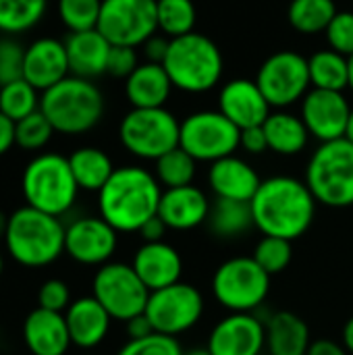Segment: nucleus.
<instances>
[{"label": "nucleus", "instance_id": "f257e3e1", "mask_svg": "<svg viewBox=\"0 0 353 355\" xmlns=\"http://www.w3.org/2000/svg\"><path fill=\"white\" fill-rule=\"evenodd\" d=\"M250 204L256 229L266 237H281L287 241L308 233L318 206L306 181L289 175H277L262 181Z\"/></svg>", "mask_w": 353, "mask_h": 355}, {"label": "nucleus", "instance_id": "f03ea898", "mask_svg": "<svg viewBox=\"0 0 353 355\" xmlns=\"http://www.w3.org/2000/svg\"><path fill=\"white\" fill-rule=\"evenodd\" d=\"M162 185L144 166H119L98 191V212L117 233H139L158 214Z\"/></svg>", "mask_w": 353, "mask_h": 355}, {"label": "nucleus", "instance_id": "7ed1b4c3", "mask_svg": "<svg viewBox=\"0 0 353 355\" xmlns=\"http://www.w3.org/2000/svg\"><path fill=\"white\" fill-rule=\"evenodd\" d=\"M67 227L58 216L21 206L8 216L4 248L8 256L25 268H44L64 254Z\"/></svg>", "mask_w": 353, "mask_h": 355}, {"label": "nucleus", "instance_id": "20e7f679", "mask_svg": "<svg viewBox=\"0 0 353 355\" xmlns=\"http://www.w3.org/2000/svg\"><path fill=\"white\" fill-rule=\"evenodd\" d=\"M40 110L56 133L83 135L98 127L104 116V94L92 79L69 75L54 87L42 92Z\"/></svg>", "mask_w": 353, "mask_h": 355}, {"label": "nucleus", "instance_id": "39448f33", "mask_svg": "<svg viewBox=\"0 0 353 355\" xmlns=\"http://www.w3.org/2000/svg\"><path fill=\"white\" fill-rule=\"evenodd\" d=\"M162 67L173 87L185 94H206L218 85L225 60L221 48L208 35L191 31L171 40Z\"/></svg>", "mask_w": 353, "mask_h": 355}, {"label": "nucleus", "instance_id": "423d86ee", "mask_svg": "<svg viewBox=\"0 0 353 355\" xmlns=\"http://www.w3.org/2000/svg\"><path fill=\"white\" fill-rule=\"evenodd\" d=\"M21 191L27 206L60 218L75 206L81 189L73 177L69 158L56 152H44L23 168Z\"/></svg>", "mask_w": 353, "mask_h": 355}, {"label": "nucleus", "instance_id": "0eeeda50", "mask_svg": "<svg viewBox=\"0 0 353 355\" xmlns=\"http://www.w3.org/2000/svg\"><path fill=\"white\" fill-rule=\"evenodd\" d=\"M306 185L327 208L353 206V144L341 137L320 144L308 160Z\"/></svg>", "mask_w": 353, "mask_h": 355}, {"label": "nucleus", "instance_id": "6e6552de", "mask_svg": "<svg viewBox=\"0 0 353 355\" xmlns=\"http://www.w3.org/2000/svg\"><path fill=\"white\" fill-rule=\"evenodd\" d=\"M210 289L227 312L256 314L270 293V275L252 256H235L214 270Z\"/></svg>", "mask_w": 353, "mask_h": 355}, {"label": "nucleus", "instance_id": "1a4fd4ad", "mask_svg": "<svg viewBox=\"0 0 353 355\" xmlns=\"http://www.w3.org/2000/svg\"><path fill=\"white\" fill-rule=\"evenodd\" d=\"M181 123L166 108H131L119 123L123 148L139 160H158L179 148Z\"/></svg>", "mask_w": 353, "mask_h": 355}, {"label": "nucleus", "instance_id": "9d476101", "mask_svg": "<svg viewBox=\"0 0 353 355\" xmlns=\"http://www.w3.org/2000/svg\"><path fill=\"white\" fill-rule=\"evenodd\" d=\"M150 289L137 277L131 264L108 262L92 279V295L104 306L112 320L127 322L146 312Z\"/></svg>", "mask_w": 353, "mask_h": 355}, {"label": "nucleus", "instance_id": "9b49d317", "mask_svg": "<svg viewBox=\"0 0 353 355\" xmlns=\"http://www.w3.org/2000/svg\"><path fill=\"white\" fill-rule=\"evenodd\" d=\"M239 129L221 110H198L181 121L179 146L198 162H216L239 150Z\"/></svg>", "mask_w": 353, "mask_h": 355}, {"label": "nucleus", "instance_id": "f8f14e48", "mask_svg": "<svg viewBox=\"0 0 353 355\" xmlns=\"http://www.w3.org/2000/svg\"><path fill=\"white\" fill-rule=\"evenodd\" d=\"M204 308L206 304L200 289L179 281L164 289L152 291L144 314L148 316L154 333L179 337L202 320Z\"/></svg>", "mask_w": 353, "mask_h": 355}, {"label": "nucleus", "instance_id": "ddd939ff", "mask_svg": "<svg viewBox=\"0 0 353 355\" xmlns=\"http://www.w3.org/2000/svg\"><path fill=\"white\" fill-rule=\"evenodd\" d=\"M256 83L270 108H287L310 92L308 58L293 50L275 52L260 64Z\"/></svg>", "mask_w": 353, "mask_h": 355}, {"label": "nucleus", "instance_id": "4468645a", "mask_svg": "<svg viewBox=\"0 0 353 355\" xmlns=\"http://www.w3.org/2000/svg\"><path fill=\"white\" fill-rule=\"evenodd\" d=\"M112 46H144L156 31V0H102L96 27Z\"/></svg>", "mask_w": 353, "mask_h": 355}, {"label": "nucleus", "instance_id": "2eb2a0df", "mask_svg": "<svg viewBox=\"0 0 353 355\" xmlns=\"http://www.w3.org/2000/svg\"><path fill=\"white\" fill-rule=\"evenodd\" d=\"M119 245V233L98 214L79 216L67 225L64 254L81 266H104Z\"/></svg>", "mask_w": 353, "mask_h": 355}, {"label": "nucleus", "instance_id": "dca6fc26", "mask_svg": "<svg viewBox=\"0 0 353 355\" xmlns=\"http://www.w3.org/2000/svg\"><path fill=\"white\" fill-rule=\"evenodd\" d=\"M300 116L310 137L325 144L345 137L347 123L352 116V106L343 96V92L314 87L304 96Z\"/></svg>", "mask_w": 353, "mask_h": 355}, {"label": "nucleus", "instance_id": "f3484780", "mask_svg": "<svg viewBox=\"0 0 353 355\" xmlns=\"http://www.w3.org/2000/svg\"><path fill=\"white\" fill-rule=\"evenodd\" d=\"M206 349L212 355H260L266 349V324L256 314L229 312L210 331Z\"/></svg>", "mask_w": 353, "mask_h": 355}, {"label": "nucleus", "instance_id": "a211bd4d", "mask_svg": "<svg viewBox=\"0 0 353 355\" xmlns=\"http://www.w3.org/2000/svg\"><path fill=\"white\" fill-rule=\"evenodd\" d=\"M71 75L64 42L56 37H37L25 48L23 79L37 92H46Z\"/></svg>", "mask_w": 353, "mask_h": 355}, {"label": "nucleus", "instance_id": "6ab92c4d", "mask_svg": "<svg viewBox=\"0 0 353 355\" xmlns=\"http://www.w3.org/2000/svg\"><path fill=\"white\" fill-rule=\"evenodd\" d=\"M218 110L241 131L260 127L270 114V104L252 79H233L218 94Z\"/></svg>", "mask_w": 353, "mask_h": 355}, {"label": "nucleus", "instance_id": "aec40b11", "mask_svg": "<svg viewBox=\"0 0 353 355\" xmlns=\"http://www.w3.org/2000/svg\"><path fill=\"white\" fill-rule=\"evenodd\" d=\"M212 202L208 196L196 187H175L164 189L158 206V216L169 227V231H191L206 225Z\"/></svg>", "mask_w": 353, "mask_h": 355}, {"label": "nucleus", "instance_id": "412c9836", "mask_svg": "<svg viewBox=\"0 0 353 355\" xmlns=\"http://www.w3.org/2000/svg\"><path fill=\"white\" fill-rule=\"evenodd\" d=\"M131 266L150 291L175 285L183 275V258L166 241L141 243L133 254Z\"/></svg>", "mask_w": 353, "mask_h": 355}, {"label": "nucleus", "instance_id": "4be33fe9", "mask_svg": "<svg viewBox=\"0 0 353 355\" xmlns=\"http://www.w3.org/2000/svg\"><path fill=\"white\" fill-rule=\"evenodd\" d=\"M21 335L31 355H64L73 345L64 314L44 308H35L25 316Z\"/></svg>", "mask_w": 353, "mask_h": 355}, {"label": "nucleus", "instance_id": "5701e85b", "mask_svg": "<svg viewBox=\"0 0 353 355\" xmlns=\"http://www.w3.org/2000/svg\"><path fill=\"white\" fill-rule=\"evenodd\" d=\"M208 185L218 200L252 202L262 179L250 162L233 154L210 164Z\"/></svg>", "mask_w": 353, "mask_h": 355}, {"label": "nucleus", "instance_id": "b1692460", "mask_svg": "<svg viewBox=\"0 0 353 355\" xmlns=\"http://www.w3.org/2000/svg\"><path fill=\"white\" fill-rule=\"evenodd\" d=\"M64 320L71 335V343L85 352L98 347L108 337L112 322L110 314L94 295L73 300L64 312Z\"/></svg>", "mask_w": 353, "mask_h": 355}, {"label": "nucleus", "instance_id": "393cba45", "mask_svg": "<svg viewBox=\"0 0 353 355\" xmlns=\"http://www.w3.org/2000/svg\"><path fill=\"white\" fill-rule=\"evenodd\" d=\"M64 48L71 75L94 81L96 77L106 73L112 44L98 29L69 33V37L64 40Z\"/></svg>", "mask_w": 353, "mask_h": 355}, {"label": "nucleus", "instance_id": "a878e982", "mask_svg": "<svg viewBox=\"0 0 353 355\" xmlns=\"http://www.w3.org/2000/svg\"><path fill=\"white\" fill-rule=\"evenodd\" d=\"M173 83L162 64L144 62L125 79V96L131 108H164Z\"/></svg>", "mask_w": 353, "mask_h": 355}, {"label": "nucleus", "instance_id": "bb28decb", "mask_svg": "<svg viewBox=\"0 0 353 355\" xmlns=\"http://www.w3.org/2000/svg\"><path fill=\"white\" fill-rule=\"evenodd\" d=\"M268 355H308L312 345L310 327L293 312H277L266 322Z\"/></svg>", "mask_w": 353, "mask_h": 355}, {"label": "nucleus", "instance_id": "cd10ccee", "mask_svg": "<svg viewBox=\"0 0 353 355\" xmlns=\"http://www.w3.org/2000/svg\"><path fill=\"white\" fill-rule=\"evenodd\" d=\"M262 127L268 139V150L279 156H298L310 141V133L302 116L285 110L270 112Z\"/></svg>", "mask_w": 353, "mask_h": 355}, {"label": "nucleus", "instance_id": "c85d7f7f", "mask_svg": "<svg viewBox=\"0 0 353 355\" xmlns=\"http://www.w3.org/2000/svg\"><path fill=\"white\" fill-rule=\"evenodd\" d=\"M67 158H69L73 177H75L79 189H83V191L98 193L114 173V164H112L110 156L104 150L94 148V146L77 148Z\"/></svg>", "mask_w": 353, "mask_h": 355}, {"label": "nucleus", "instance_id": "c756f323", "mask_svg": "<svg viewBox=\"0 0 353 355\" xmlns=\"http://www.w3.org/2000/svg\"><path fill=\"white\" fill-rule=\"evenodd\" d=\"M206 225H208L210 233L218 239H237L256 227L254 214H252V204L216 198V202L210 206Z\"/></svg>", "mask_w": 353, "mask_h": 355}, {"label": "nucleus", "instance_id": "7c9ffc66", "mask_svg": "<svg viewBox=\"0 0 353 355\" xmlns=\"http://www.w3.org/2000/svg\"><path fill=\"white\" fill-rule=\"evenodd\" d=\"M310 81L316 89H335L343 92L350 85V64L347 56L327 48L318 50L308 58Z\"/></svg>", "mask_w": 353, "mask_h": 355}, {"label": "nucleus", "instance_id": "2f4dec72", "mask_svg": "<svg viewBox=\"0 0 353 355\" xmlns=\"http://www.w3.org/2000/svg\"><path fill=\"white\" fill-rule=\"evenodd\" d=\"M337 12L339 10L333 0H291L287 8V19L298 33L316 35L320 31H327Z\"/></svg>", "mask_w": 353, "mask_h": 355}, {"label": "nucleus", "instance_id": "473e14b6", "mask_svg": "<svg viewBox=\"0 0 353 355\" xmlns=\"http://www.w3.org/2000/svg\"><path fill=\"white\" fill-rule=\"evenodd\" d=\"M48 10V0H0V33L21 35L33 29Z\"/></svg>", "mask_w": 353, "mask_h": 355}, {"label": "nucleus", "instance_id": "72a5a7b5", "mask_svg": "<svg viewBox=\"0 0 353 355\" xmlns=\"http://www.w3.org/2000/svg\"><path fill=\"white\" fill-rule=\"evenodd\" d=\"M156 19L158 31L175 40L193 31L198 10L193 0H156Z\"/></svg>", "mask_w": 353, "mask_h": 355}, {"label": "nucleus", "instance_id": "f704fd0d", "mask_svg": "<svg viewBox=\"0 0 353 355\" xmlns=\"http://www.w3.org/2000/svg\"><path fill=\"white\" fill-rule=\"evenodd\" d=\"M196 168H198V160L189 156L181 146L166 152L154 162V175L164 189L193 185Z\"/></svg>", "mask_w": 353, "mask_h": 355}, {"label": "nucleus", "instance_id": "c9c22d12", "mask_svg": "<svg viewBox=\"0 0 353 355\" xmlns=\"http://www.w3.org/2000/svg\"><path fill=\"white\" fill-rule=\"evenodd\" d=\"M40 100L42 96H37V89L25 79L0 87V112L15 123L40 110Z\"/></svg>", "mask_w": 353, "mask_h": 355}, {"label": "nucleus", "instance_id": "e433bc0d", "mask_svg": "<svg viewBox=\"0 0 353 355\" xmlns=\"http://www.w3.org/2000/svg\"><path fill=\"white\" fill-rule=\"evenodd\" d=\"M60 23L71 31H87L98 27L102 0H58L56 2Z\"/></svg>", "mask_w": 353, "mask_h": 355}, {"label": "nucleus", "instance_id": "4c0bfd02", "mask_svg": "<svg viewBox=\"0 0 353 355\" xmlns=\"http://www.w3.org/2000/svg\"><path fill=\"white\" fill-rule=\"evenodd\" d=\"M54 133L56 131L46 119V114L42 110H35L33 114L15 123V146L25 152H37L50 144Z\"/></svg>", "mask_w": 353, "mask_h": 355}, {"label": "nucleus", "instance_id": "58836bf2", "mask_svg": "<svg viewBox=\"0 0 353 355\" xmlns=\"http://www.w3.org/2000/svg\"><path fill=\"white\" fill-rule=\"evenodd\" d=\"M252 258L258 262V266H260L266 275L275 277V275L285 272V268L291 264V260H293V245H291V241H287V239H281V237H266V235H264V237L258 241V245H256Z\"/></svg>", "mask_w": 353, "mask_h": 355}, {"label": "nucleus", "instance_id": "ea45409f", "mask_svg": "<svg viewBox=\"0 0 353 355\" xmlns=\"http://www.w3.org/2000/svg\"><path fill=\"white\" fill-rule=\"evenodd\" d=\"M117 355H185L177 337L152 333L144 339H129Z\"/></svg>", "mask_w": 353, "mask_h": 355}, {"label": "nucleus", "instance_id": "a19ab883", "mask_svg": "<svg viewBox=\"0 0 353 355\" xmlns=\"http://www.w3.org/2000/svg\"><path fill=\"white\" fill-rule=\"evenodd\" d=\"M25 46L12 35L0 37V87L23 79Z\"/></svg>", "mask_w": 353, "mask_h": 355}, {"label": "nucleus", "instance_id": "79ce46f5", "mask_svg": "<svg viewBox=\"0 0 353 355\" xmlns=\"http://www.w3.org/2000/svg\"><path fill=\"white\" fill-rule=\"evenodd\" d=\"M325 35H327L331 50L350 58L353 54V12L350 10L337 12L333 21L329 23Z\"/></svg>", "mask_w": 353, "mask_h": 355}, {"label": "nucleus", "instance_id": "37998d69", "mask_svg": "<svg viewBox=\"0 0 353 355\" xmlns=\"http://www.w3.org/2000/svg\"><path fill=\"white\" fill-rule=\"evenodd\" d=\"M71 302H73L71 300V289L60 279H48L37 289V308L64 314L67 308L71 306Z\"/></svg>", "mask_w": 353, "mask_h": 355}, {"label": "nucleus", "instance_id": "c03bdc74", "mask_svg": "<svg viewBox=\"0 0 353 355\" xmlns=\"http://www.w3.org/2000/svg\"><path fill=\"white\" fill-rule=\"evenodd\" d=\"M137 52L135 48L129 46H112L110 56H108V67L106 75L117 77V79H127L135 69H137Z\"/></svg>", "mask_w": 353, "mask_h": 355}, {"label": "nucleus", "instance_id": "a18cd8bd", "mask_svg": "<svg viewBox=\"0 0 353 355\" xmlns=\"http://www.w3.org/2000/svg\"><path fill=\"white\" fill-rule=\"evenodd\" d=\"M239 148L246 150L248 154L260 156L268 150V139L264 133V127H250V129H241L239 133Z\"/></svg>", "mask_w": 353, "mask_h": 355}, {"label": "nucleus", "instance_id": "49530a36", "mask_svg": "<svg viewBox=\"0 0 353 355\" xmlns=\"http://www.w3.org/2000/svg\"><path fill=\"white\" fill-rule=\"evenodd\" d=\"M169 46H171V40L166 35H152L141 48H144V54L148 58V62H156V64H162L164 58H166V52H169Z\"/></svg>", "mask_w": 353, "mask_h": 355}, {"label": "nucleus", "instance_id": "de8ad7c7", "mask_svg": "<svg viewBox=\"0 0 353 355\" xmlns=\"http://www.w3.org/2000/svg\"><path fill=\"white\" fill-rule=\"evenodd\" d=\"M169 227L162 223V218L156 214L154 218H150L141 229H139V237L144 239V243H154V241H164Z\"/></svg>", "mask_w": 353, "mask_h": 355}, {"label": "nucleus", "instance_id": "09e8293b", "mask_svg": "<svg viewBox=\"0 0 353 355\" xmlns=\"http://www.w3.org/2000/svg\"><path fill=\"white\" fill-rule=\"evenodd\" d=\"M125 331H127L129 339H144V337H150L154 333V329H152V324H150L146 314H139V316L127 320L125 322Z\"/></svg>", "mask_w": 353, "mask_h": 355}, {"label": "nucleus", "instance_id": "8fccbe9b", "mask_svg": "<svg viewBox=\"0 0 353 355\" xmlns=\"http://www.w3.org/2000/svg\"><path fill=\"white\" fill-rule=\"evenodd\" d=\"M308 355H350V352L343 347V343H337L333 339H316L312 341Z\"/></svg>", "mask_w": 353, "mask_h": 355}, {"label": "nucleus", "instance_id": "3c124183", "mask_svg": "<svg viewBox=\"0 0 353 355\" xmlns=\"http://www.w3.org/2000/svg\"><path fill=\"white\" fill-rule=\"evenodd\" d=\"M15 146V121L0 112V156H4Z\"/></svg>", "mask_w": 353, "mask_h": 355}, {"label": "nucleus", "instance_id": "603ef678", "mask_svg": "<svg viewBox=\"0 0 353 355\" xmlns=\"http://www.w3.org/2000/svg\"><path fill=\"white\" fill-rule=\"evenodd\" d=\"M341 343L350 352V355H353V316L345 322V327L341 331Z\"/></svg>", "mask_w": 353, "mask_h": 355}, {"label": "nucleus", "instance_id": "864d4df0", "mask_svg": "<svg viewBox=\"0 0 353 355\" xmlns=\"http://www.w3.org/2000/svg\"><path fill=\"white\" fill-rule=\"evenodd\" d=\"M6 229H8V216H4L2 212H0V239L4 241V237H6Z\"/></svg>", "mask_w": 353, "mask_h": 355}, {"label": "nucleus", "instance_id": "5fc2aeb1", "mask_svg": "<svg viewBox=\"0 0 353 355\" xmlns=\"http://www.w3.org/2000/svg\"><path fill=\"white\" fill-rule=\"evenodd\" d=\"M345 139H350L353 144V108H352V116H350V123H347V131H345Z\"/></svg>", "mask_w": 353, "mask_h": 355}, {"label": "nucleus", "instance_id": "6e6d98bb", "mask_svg": "<svg viewBox=\"0 0 353 355\" xmlns=\"http://www.w3.org/2000/svg\"><path fill=\"white\" fill-rule=\"evenodd\" d=\"M185 355H212L206 347L202 349V347H198V349H189V352H185Z\"/></svg>", "mask_w": 353, "mask_h": 355}, {"label": "nucleus", "instance_id": "4d7b16f0", "mask_svg": "<svg viewBox=\"0 0 353 355\" xmlns=\"http://www.w3.org/2000/svg\"><path fill=\"white\" fill-rule=\"evenodd\" d=\"M347 64H350V85L347 87L353 92V54L347 58Z\"/></svg>", "mask_w": 353, "mask_h": 355}, {"label": "nucleus", "instance_id": "13d9d810", "mask_svg": "<svg viewBox=\"0 0 353 355\" xmlns=\"http://www.w3.org/2000/svg\"><path fill=\"white\" fill-rule=\"evenodd\" d=\"M2 272H4V256L0 252V277H2Z\"/></svg>", "mask_w": 353, "mask_h": 355}]
</instances>
